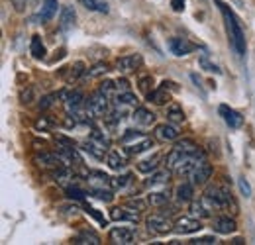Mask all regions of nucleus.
Listing matches in <instances>:
<instances>
[{
    "label": "nucleus",
    "instance_id": "f704fd0d",
    "mask_svg": "<svg viewBox=\"0 0 255 245\" xmlns=\"http://www.w3.org/2000/svg\"><path fill=\"white\" fill-rule=\"evenodd\" d=\"M75 18H77L75 10H73L71 6H63V10H61V18H59V22H61V28H63V30L71 28V26L75 24Z\"/></svg>",
    "mask_w": 255,
    "mask_h": 245
},
{
    "label": "nucleus",
    "instance_id": "7c9ffc66",
    "mask_svg": "<svg viewBox=\"0 0 255 245\" xmlns=\"http://www.w3.org/2000/svg\"><path fill=\"white\" fill-rule=\"evenodd\" d=\"M147 202H149L151 206H155V208H163V206H167V202H169V194L163 192V190L149 192V194H147Z\"/></svg>",
    "mask_w": 255,
    "mask_h": 245
},
{
    "label": "nucleus",
    "instance_id": "2f4dec72",
    "mask_svg": "<svg viewBox=\"0 0 255 245\" xmlns=\"http://www.w3.org/2000/svg\"><path fill=\"white\" fill-rule=\"evenodd\" d=\"M87 10L91 12H100V14H106L108 12V2L106 0H79Z\"/></svg>",
    "mask_w": 255,
    "mask_h": 245
},
{
    "label": "nucleus",
    "instance_id": "58836bf2",
    "mask_svg": "<svg viewBox=\"0 0 255 245\" xmlns=\"http://www.w3.org/2000/svg\"><path fill=\"white\" fill-rule=\"evenodd\" d=\"M110 69H108V65L106 63H95L91 69H87V77L89 79H96V77H102V75H106Z\"/></svg>",
    "mask_w": 255,
    "mask_h": 245
},
{
    "label": "nucleus",
    "instance_id": "f8f14e48",
    "mask_svg": "<svg viewBox=\"0 0 255 245\" xmlns=\"http://www.w3.org/2000/svg\"><path fill=\"white\" fill-rule=\"evenodd\" d=\"M133 236L135 232L129 228H112L108 234V240L116 245H129L133 244Z\"/></svg>",
    "mask_w": 255,
    "mask_h": 245
},
{
    "label": "nucleus",
    "instance_id": "f257e3e1",
    "mask_svg": "<svg viewBox=\"0 0 255 245\" xmlns=\"http://www.w3.org/2000/svg\"><path fill=\"white\" fill-rule=\"evenodd\" d=\"M216 6L220 8V12H222V16H224L226 31H228V39H230L232 49H234L240 57H244L248 45H246V33H244V28H242L240 18L234 14V10H232L228 4H224L222 0H216Z\"/></svg>",
    "mask_w": 255,
    "mask_h": 245
},
{
    "label": "nucleus",
    "instance_id": "7ed1b4c3",
    "mask_svg": "<svg viewBox=\"0 0 255 245\" xmlns=\"http://www.w3.org/2000/svg\"><path fill=\"white\" fill-rule=\"evenodd\" d=\"M145 226L149 232H153L157 236H165L167 232H171L175 228V222H171V218L165 214H151L145 218Z\"/></svg>",
    "mask_w": 255,
    "mask_h": 245
},
{
    "label": "nucleus",
    "instance_id": "1a4fd4ad",
    "mask_svg": "<svg viewBox=\"0 0 255 245\" xmlns=\"http://www.w3.org/2000/svg\"><path fill=\"white\" fill-rule=\"evenodd\" d=\"M220 116H222V120L226 122V125L232 127V129H240L244 125V116L238 110H234V108H230L226 104L220 106Z\"/></svg>",
    "mask_w": 255,
    "mask_h": 245
},
{
    "label": "nucleus",
    "instance_id": "3c124183",
    "mask_svg": "<svg viewBox=\"0 0 255 245\" xmlns=\"http://www.w3.org/2000/svg\"><path fill=\"white\" fill-rule=\"evenodd\" d=\"M116 89H118V92H128L129 91V81L124 79V77L118 79V81H116Z\"/></svg>",
    "mask_w": 255,
    "mask_h": 245
},
{
    "label": "nucleus",
    "instance_id": "c9c22d12",
    "mask_svg": "<svg viewBox=\"0 0 255 245\" xmlns=\"http://www.w3.org/2000/svg\"><path fill=\"white\" fill-rule=\"evenodd\" d=\"M147 200H141V198H128L126 200V208H129L131 212H135V214H141V212H145V208H147Z\"/></svg>",
    "mask_w": 255,
    "mask_h": 245
},
{
    "label": "nucleus",
    "instance_id": "49530a36",
    "mask_svg": "<svg viewBox=\"0 0 255 245\" xmlns=\"http://www.w3.org/2000/svg\"><path fill=\"white\" fill-rule=\"evenodd\" d=\"M85 212H87L89 216H93V218H95V220L98 222V224H100V226H108V220H106L104 216L100 214L96 208H91V206H87V208H85Z\"/></svg>",
    "mask_w": 255,
    "mask_h": 245
},
{
    "label": "nucleus",
    "instance_id": "9b49d317",
    "mask_svg": "<svg viewBox=\"0 0 255 245\" xmlns=\"http://www.w3.org/2000/svg\"><path fill=\"white\" fill-rule=\"evenodd\" d=\"M141 63H143V57L139 53H129V55H124V57H120L116 61V69L120 73H131V71L139 69Z\"/></svg>",
    "mask_w": 255,
    "mask_h": 245
},
{
    "label": "nucleus",
    "instance_id": "ea45409f",
    "mask_svg": "<svg viewBox=\"0 0 255 245\" xmlns=\"http://www.w3.org/2000/svg\"><path fill=\"white\" fill-rule=\"evenodd\" d=\"M198 63H200V67H202V69H206L208 73H216V75H220V73H222V71H220V67H218L216 63L210 61L206 53H202V55H200V59H198Z\"/></svg>",
    "mask_w": 255,
    "mask_h": 245
},
{
    "label": "nucleus",
    "instance_id": "9d476101",
    "mask_svg": "<svg viewBox=\"0 0 255 245\" xmlns=\"http://www.w3.org/2000/svg\"><path fill=\"white\" fill-rule=\"evenodd\" d=\"M212 230H214L216 234L230 236V234H234V232L238 230V224H236V220L230 218V216H218V218L212 220Z\"/></svg>",
    "mask_w": 255,
    "mask_h": 245
},
{
    "label": "nucleus",
    "instance_id": "37998d69",
    "mask_svg": "<svg viewBox=\"0 0 255 245\" xmlns=\"http://www.w3.org/2000/svg\"><path fill=\"white\" fill-rule=\"evenodd\" d=\"M98 89L104 92V94H108V96H114V94H118V89H116V81H102Z\"/></svg>",
    "mask_w": 255,
    "mask_h": 245
},
{
    "label": "nucleus",
    "instance_id": "c03bdc74",
    "mask_svg": "<svg viewBox=\"0 0 255 245\" xmlns=\"http://www.w3.org/2000/svg\"><path fill=\"white\" fill-rule=\"evenodd\" d=\"M33 100H35V94H33L32 87H26V89H22V92H20V102L28 106V104H32Z\"/></svg>",
    "mask_w": 255,
    "mask_h": 245
},
{
    "label": "nucleus",
    "instance_id": "dca6fc26",
    "mask_svg": "<svg viewBox=\"0 0 255 245\" xmlns=\"http://www.w3.org/2000/svg\"><path fill=\"white\" fill-rule=\"evenodd\" d=\"M57 8H59V0H43L41 2V10L37 14L39 22L41 24H47L55 14H57Z\"/></svg>",
    "mask_w": 255,
    "mask_h": 245
},
{
    "label": "nucleus",
    "instance_id": "8fccbe9b",
    "mask_svg": "<svg viewBox=\"0 0 255 245\" xmlns=\"http://www.w3.org/2000/svg\"><path fill=\"white\" fill-rule=\"evenodd\" d=\"M153 81H151V77H143V79H139V89H141V92L147 96L149 92H151V89H149V85H151Z\"/></svg>",
    "mask_w": 255,
    "mask_h": 245
},
{
    "label": "nucleus",
    "instance_id": "6ab92c4d",
    "mask_svg": "<svg viewBox=\"0 0 255 245\" xmlns=\"http://www.w3.org/2000/svg\"><path fill=\"white\" fill-rule=\"evenodd\" d=\"M110 179L112 177L104 175L102 171H93V173L87 175V183H89L91 188H112L110 186Z\"/></svg>",
    "mask_w": 255,
    "mask_h": 245
},
{
    "label": "nucleus",
    "instance_id": "412c9836",
    "mask_svg": "<svg viewBox=\"0 0 255 245\" xmlns=\"http://www.w3.org/2000/svg\"><path fill=\"white\" fill-rule=\"evenodd\" d=\"M169 179H171V169L167 167V169H157V171H153V173H149V179L145 181V186H157V184H167L169 183Z\"/></svg>",
    "mask_w": 255,
    "mask_h": 245
},
{
    "label": "nucleus",
    "instance_id": "603ef678",
    "mask_svg": "<svg viewBox=\"0 0 255 245\" xmlns=\"http://www.w3.org/2000/svg\"><path fill=\"white\" fill-rule=\"evenodd\" d=\"M171 6L175 12H183L185 10V0H171Z\"/></svg>",
    "mask_w": 255,
    "mask_h": 245
},
{
    "label": "nucleus",
    "instance_id": "ddd939ff",
    "mask_svg": "<svg viewBox=\"0 0 255 245\" xmlns=\"http://www.w3.org/2000/svg\"><path fill=\"white\" fill-rule=\"evenodd\" d=\"M175 149H179V151H183V153L191 155L194 159H204V151L192 141L189 137H183V139H177L175 141Z\"/></svg>",
    "mask_w": 255,
    "mask_h": 245
},
{
    "label": "nucleus",
    "instance_id": "0eeeda50",
    "mask_svg": "<svg viewBox=\"0 0 255 245\" xmlns=\"http://www.w3.org/2000/svg\"><path fill=\"white\" fill-rule=\"evenodd\" d=\"M167 45H169L171 53L177 55V57H185V55H189L196 49V45L189 39H185V37H171Z\"/></svg>",
    "mask_w": 255,
    "mask_h": 245
},
{
    "label": "nucleus",
    "instance_id": "864d4df0",
    "mask_svg": "<svg viewBox=\"0 0 255 245\" xmlns=\"http://www.w3.org/2000/svg\"><path fill=\"white\" fill-rule=\"evenodd\" d=\"M26 2H28V0H12V4H14V8H16L18 12H22V10H24V6H26Z\"/></svg>",
    "mask_w": 255,
    "mask_h": 245
},
{
    "label": "nucleus",
    "instance_id": "de8ad7c7",
    "mask_svg": "<svg viewBox=\"0 0 255 245\" xmlns=\"http://www.w3.org/2000/svg\"><path fill=\"white\" fill-rule=\"evenodd\" d=\"M238 184H240V192H242L246 198H250V196H252V184L246 181V177H240V179H238Z\"/></svg>",
    "mask_w": 255,
    "mask_h": 245
},
{
    "label": "nucleus",
    "instance_id": "a19ab883",
    "mask_svg": "<svg viewBox=\"0 0 255 245\" xmlns=\"http://www.w3.org/2000/svg\"><path fill=\"white\" fill-rule=\"evenodd\" d=\"M53 125H55V122H53V120H49L47 116H39V118L33 122V127H35V131H49Z\"/></svg>",
    "mask_w": 255,
    "mask_h": 245
},
{
    "label": "nucleus",
    "instance_id": "c85d7f7f",
    "mask_svg": "<svg viewBox=\"0 0 255 245\" xmlns=\"http://www.w3.org/2000/svg\"><path fill=\"white\" fill-rule=\"evenodd\" d=\"M114 102H116V106H137V96L133 94L131 91L128 92H118L116 96H114Z\"/></svg>",
    "mask_w": 255,
    "mask_h": 245
},
{
    "label": "nucleus",
    "instance_id": "f03ea898",
    "mask_svg": "<svg viewBox=\"0 0 255 245\" xmlns=\"http://www.w3.org/2000/svg\"><path fill=\"white\" fill-rule=\"evenodd\" d=\"M85 110H87V116H89L91 120L104 118V116L110 112V96L104 94V92L98 89V91H95L89 98H87Z\"/></svg>",
    "mask_w": 255,
    "mask_h": 245
},
{
    "label": "nucleus",
    "instance_id": "72a5a7b5",
    "mask_svg": "<svg viewBox=\"0 0 255 245\" xmlns=\"http://www.w3.org/2000/svg\"><path fill=\"white\" fill-rule=\"evenodd\" d=\"M112 190H114V188H91V190H89V196H95L98 200L110 204V202L114 200V192H112Z\"/></svg>",
    "mask_w": 255,
    "mask_h": 245
},
{
    "label": "nucleus",
    "instance_id": "393cba45",
    "mask_svg": "<svg viewBox=\"0 0 255 245\" xmlns=\"http://www.w3.org/2000/svg\"><path fill=\"white\" fill-rule=\"evenodd\" d=\"M185 120H187V118H185V112H183V108H181L179 104L173 102V104L167 106V122L179 125V123H185Z\"/></svg>",
    "mask_w": 255,
    "mask_h": 245
},
{
    "label": "nucleus",
    "instance_id": "c756f323",
    "mask_svg": "<svg viewBox=\"0 0 255 245\" xmlns=\"http://www.w3.org/2000/svg\"><path fill=\"white\" fill-rule=\"evenodd\" d=\"M30 53H32L33 59H43L45 57V45L41 41L39 35H33L32 41H30Z\"/></svg>",
    "mask_w": 255,
    "mask_h": 245
},
{
    "label": "nucleus",
    "instance_id": "4be33fe9",
    "mask_svg": "<svg viewBox=\"0 0 255 245\" xmlns=\"http://www.w3.org/2000/svg\"><path fill=\"white\" fill-rule=\"evenodd\" d=\"M73 244H77V245H98L100 244V238H98V234H95L93 230H83V232H79V234L73 238Z\"/></svg>",
    "mask_w": 255,
    "mask_h": 245
},
{
    "label": "nucleus",
    "instance_id": "b1692460",
    "mask_svg": "<svg viewBox=\"0 0 255 245\" xmlns=\"http://www.w3.org/2000/svg\"><path fill=\"white\" fill-rule=\"evenodd\" d=\"M145 98H147V102H153V104H157V106H163V104H167V102L171 100V94H169V91H167L165 87H159V89L149 92Z\"/></svg>",
    "mask_w": 255,
    "mask_h": 245
},
{
    "label": "nucleus",
    "instance_id": "79ce46f5",
    "mask_svg": "<svg viewBox=\"0 0 255 245\" xmlns=\"http://www.w3.org/2000/svg\"><path fill=\"white\" fill-rule=\"evenodd\" d=\"M87 190H83V188H79L77 184H71V186H67V198H75V200H85L87 198Z\"/></svg>",
    "mask_w": 255,
    "mask_h": 245
},
{
    "label": "nucleus",
    "instance_id": "bb28decb",
    "mask_svg": "<svg viewBox=\"0 0 255 245\" xmlns=\"http://www.w3.org/2000/svg\"><path fill=\"white\" fill-rule=\"evenodd\" d=\"M153 145H155V143H153V139H151V137H143V139H139V141H135V143L128 145V153L139 155V153H143V151H147V149H151Z\"/></svg>",
    "mask_w": 255,
    "mask_h": 245
},
{
    "label": "nucleus",
    "instance_id": "423d86ee",
    "mask_svg": "<svg viewBox=\"0 0 255 245\" xmlns=\"http://www.w3.org/2000/svg\"><path fill=\"white\" fill-rule=\"evenodd\" d=\"M155 137L163 143H171V141H177L181 137V131H179L177 123L165 122L155 127Z\"/></svg>",
    "mask_w": 255,
    "mask_h": 245
},
{
    "label": "nucleus",
    "instance_id": "09e8293b",
    "mask_svg": "<svg viewBox=\"0 0 255 245\" xmlns=\"http://www.w3.org/2000/svg\"><path fill=\"white\" fill-rule=\"evenodd\" d=\"M91 139H95V141H98V143H102V145H106V147L110 145L108 137H106V135H104V133H102L100 129H93V131H91Z\"/></svg>",
    "mask_w": 255,
    "mask_h": 245
},
{
    "label": "nucleus",
    "instance_id": "2eb2a0df",
    "mask_svg": "<svg viewBox=\"0 0 255 245\" xmlns=\"http://www.w3.org/2000/svg\"><path fill=\"white\" fill-rule=\"evenodd\" d=\"M110 220L112 222H129V224H137V214L131 212L126 206H114L110 208Z\"/></svg>",
    "mask_w": 255,
    "mask_h": 245
},
{
    "label": "nucleus",
    "instance_id": "e433bc0d",
    "mask_svg": "<svg viewBox=\"0 0 255 245\" xmlns=\"http://www.w3.org/2000/svg\"><path fill=\"white\" fill-rule=\"evenodd\" d=\"M145 137V133L143 131H137V129H126V133L120 137V141L124 143V145H131V143H135V141H139V139H143Z\"/></svg>",
    "mask_w": 255,
    "mask_h": 245
},
{
    "label": "nucleus",
    "instance_id": "5701e85b",
    "mask_svg": "<svg viewBox=\"0 0 255 245\" xmlns=\"http://www.w3.org/2000/svg\"><path fill=\"white\" fill-rule=\"evenodd\" d=\"M106 163H108L110 169H114V171H122V169L128 165V159H126V155H122L120 151H108V155H106Z\"/></svg>",
    "mask_w": 255,
    "mask_h": 245
},
{
    "label": "nucleus",
    "instance_id": "a211bd4d",
    "mask_svg": "<svg viewBox=\"0 0 255 245\" xmlns=\"http://www.w3.org/2000/svg\"><path fill=\"white\" fill-rule=\"evenodd\" d=\"M131 120L137 123V125H151V123H155V114L153 112H149L147 108H143V106H137L135 110H133V114H131Z\"/></svg>",
    "mask_w": 255,
    "mask_h": 245
},
{
    "label": "nucleus",
    "instance_id": "f3484780",
    "mask_svg": "<svg viewBox=\"0 0 255 245\" xmlns=\"http://www.w3.org/2000/svg\"><path fill=\"white\" fill-rule=\"evenodd\" d=\"M175 198L179 204H191L194 198V186L192 183H181L175 188Z\"/></svg>",
    "mask_w": 255,
    "mask_h": 245
},
{
    "label": "nucleus",
    "instance_id": "5fc2aeb1",
    "mask_svg": "<svg viewBox=\"0 0 255 245\" xmlns=\"http://www.w3.org/2000/svg\"><path fill=\"white\" fill-rule=\"evenodd\" d=\"M232 244H234V245H242V244H246V242H244V240H242V238H236V240H234V242H232Z\"/></svg>",
    "mask_w": 255,
    "mask_h": 245
},
{
    "label": "nucleus",
    "instance_id": "39448f33",
    "mask_svg": "<svg viewBox=\"0 0 255 245\" xmlns=\"http://www.w3.org/2000/svg\"><path fill=\"white\" fill-rule=\"evenodd\" d=\"M177 234H196V232H200L202 230V224H200V220H196V218H192V216H181V218H177L175 220V228H173Z\"/></svg>",
    "mask_w": 255,
    "mask_h": 245
},
{
    "label": "nucleus",
    "instance_id": "6e6d98bb",
    "mask_svg": "<svg viewBox=\"0 0 255 245\" xmlns=\"http://www.w3.org/2000/svg\"><path fill=\"white\" fill-rule=\"evenodd\" d=\"M32 2H35V0H32Z\"/></svg>",
    "mask_w": 255,
    "mask_h": 245
},
{
    "label": "nucleus",
    "instance_id": "4c0bfd02",
    "mask_svg": "<svg viewBox=\"0 0 255 245\" xmlns=\"http://www.w3.org/2000/svg\"><path fill=\"white\" fill-rule=\"evenodd\" d=\"M128 184H131V175L126 173V175H120V177H112L110 179V186L114 190H124Z\"/></svg>",
    "mask_w": 255,
    "mask_h": 245
},
{
    "label": "nucleus",
    "instance_id": "473e14b6",
    "mask_svg": "<svg viewBox=\"0 0 255 245\" xmlns=\"http://www.w3.org/2000/svg\"><path fill=\"white\" fill-rule=\"evenodd\" d=\"M191 214L198 216V218H210V216H212L210 214V206H208L202 198H200L198 202H194V200L191 202Z\"/></svg>",
    "mask_w": 255,
    "mask_h": 245
},
{
    "label": "nucleus",
    "instance_id": "6e6552de",
    "mask_svg": "<svg viewBox=\"0 0 255 245\" xmlns=\"http://www.w3.org/2000/svg\"><path fill=\"white\" fill-rule=\"evenodd\" d=\"M33 161H35V165L37 167H41V169H47V171H55V169H59V167H63V161H61V157L57 153H37L33 157Z\"/></svg>",
    "mask_w": 255,
    "mask_h": 245
},
{
    "label": "nucleus",
    "instance_id": "aec40b11",
    "mask_svg": "<svg viewBox=\"0 0 255 245\" xmlns=\"http://www.w3.org/2000/svg\"><path fill=\"white\" fill-rule=\"evenodd\" d=\"M83 151H87L89 155H93L95 159H106V145H102V143H98L95 139H91L89 137V141H85L83 143V147H81Z\"/></svg>",
    "mask_w": 255,
    "mask_h": 245
},
{
    "label": "nucleus",
    "instance_id": "20e7f679",
    "mask_svg": "<svg viewBox=\"0 0 255 245\" xmlns=\"http://www.w3.org/2000/svg\"><path fill=\"white\" fill-rule=\"evenodd\" d=\"M214 173V167L206 161V159H198L192 167V171L189 173V179H191L192 184H206L208 179L212 177Z\"/></svg>",
    "mask_w": 255,
    "mask_h": 245
},
{
    "label": "nucleus",
    "instance_id": "4468645a",
    "mask_svg": "<svg viewBox=\"0 0 255 245\" xmlns=\"http://www.w3.org/2000/svg\"><path fill=\"white\" fill-rule=\"evenodd\" d=\"M83 75H87V69H85V63L83 61H75L73 65L65 67L63 71H61V77H63L67 83H75V81H79Z\"/></svg>",
    "mask_w": 255,
    "mask_h": 245
},
{
    "label": "nucleus",
    "instance_id": "a18cd8bd",
    "mask_svg": "<svg viewBox=\"0 0 255 245\" xmlns=\"http://www.w3.org/2000/svg\"><path fill=\"white\" fill-rule=\"evenodd\" d=\"M189 244L191 245H214V244H218V240H216L214 236H204V238H194Z\"/></svg>",
    "mask_w": 255,
    "mask_h": 245
},
{
    "label": "nucleus",
    "instance_id": "a878e982",
    "mask_svg": "<svg viewBox=\"0 0 255 245\" xmlns=\"http://www.w3.org/2000/svg\"><path fill=\"white\" fill-rule=\"evenodd\" d=\"M67 96V92H53V94H45V96H41L39 98V104H37V108H39V112H43V110H49L57 100H61Z\"/></svg>",
    "mask_w": 255,
    "mask_h": 245
},
{
    "label": "nucleus",
    "instance_id": "cd10ccee",
    "mask_svg": "<svg viewBox=\"0 0 255 245\" xmlns=\"http://www.w3.org/2000/svg\"><path fill=\"white\" fill-rule=\"evenodd\" d=\"M159 161H161V155H155V157L145 159V161H139L137 163V171L143 173V175H149V173H153V171L159 169Z\"/></svg>",
    "mask_w": 255,
    "mask_h": 245
}]
</instances>
